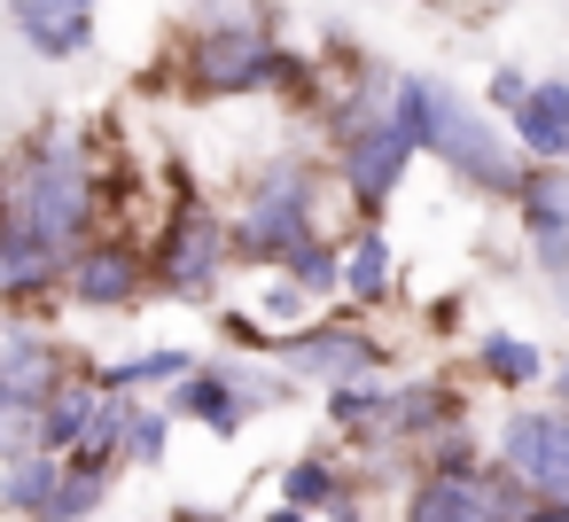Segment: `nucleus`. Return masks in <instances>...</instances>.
I'll use <instances>...</instances> for the list:
<instances>
[{
	"instance_id": "obj_1",
	"label": "nucleus",
	"mask_w": 569,
	"mask_h": 522,
	"mask_svg": "<svg viewBox=\"0 0 569 522\" xmlns=\"http://www.w3.org/2000/svg\"><path fill=\"white\" fill-rule=\"evenodd\" d=\"M0 211H9V234H32L40 250L71 258V242L94 219V180L79 164V141L71 133H48L9 180H0Z\"/></svg>"
},
{
	"instance_id": "obj_2",
	"label": "nucleus",
	"mask_w": 569,
	"mask_h": 522,
	"mask_svg": "<svg viewBox=\"0 0 569 522\" xmlns=\"http://www.w3.org/2000/svg\"><path fill=\"white\" fill-rule=\"evenodd\" d=\"M398 118H406L413 141L437 149L460 180H476V188H491V195H515V188H522V164L499 149V133H491L452 87H437V79H398Z\"/></svg>"
},
{
	"instance_id": "obj_3",
	"label": "nucleus",
	"mask_w": 569,
	"mask_h": 522,
	"mask_svg": "<svg viewBox=\"0 0 569 522\" xmlns=\"http://www.w3.org/2000/svg\"><path fill=\"white\" fill-rule=\"evenodd\" d=\"M234 242H242L250 258H273V265L297 258V250L312 242V180H305V164H281V172L250 195Z\"/></svg>"
},
{
	"instance_id": "obj_4",
	"label": "nucleus",
	"mask_w": 569,
	"mask_h": 522,
	"mask_svg": "<svg viewBox=\"0 0 569 522\" xmlns=\"http://www.w3.org/2000/svg\"><path fill=\"white\" fill-rule=\"evenodd\" d=\"M499 460L530 499L569 506V413H515L499 436Z\"/></svg>"
},
{
	"instance_id": "obj_5",
	"label": "nucleus",
	"mask_w": 569,
	"mask_h": 522,
	"mask_svg": "<svg viewBox=\"0 0 569 522\" xmlns=\"http://www.w3.org/2000/svg\"><path fill=\"white\" fill-rule=\"evenodd\" d=\"M406 522H530V491L515 475H429Z\"/></svg>"
},
{
	"instance_id": "obj_6",
	"label": "nucleus",
	"mask_w": 569,
	"mask_h": 522,
	"mask_svg": "<svg viewBox=\"0 0 569 522\" xmlns=\"http://www.w3.org/2000/svg\"><path fill=\"white\" fill-rule=\"evenodd\" d=\"M281 71V56H273V32L266 24H211L203 40H196V87L203 94H242V87H266Z\"/></svg>"
},
{
	"instance_id": "obj_7",
	"label": "nucleus",
	"mask_w": 569,
	"mask_h": 522,
	"mask_svg": "<svg viewBox=\"0 0 569 522\" xmlns=\"http://www.w3.org/2000/svg\"><path fill=\"white\" fill-rule=\"evenodd\" d=\"M413 149H421V141H413V126L390 110V126H375V133H351L336 157H343V180H351V195L375 211V203H382V195L406 180V157H413Z\"/></svg>"
},
{
	"instance_id": "obj_8",
	"label": "nucleus",
	"mask_w": 569,
	"mask_h": 522,
	"mask_svg": "<svg viewBox=\"0 0 569 522\" xmlns=\"http://www.w3.org/2000/svg\"><path fill=\"white\" fill-rule=\"evenodd\" d=\"M219 250H227L219 219H211V211H180L172 234H164V258H157L164 289H172V297H211V281H219Z\"/></svg>"
},
{
	"instance_id": "obj_9",
	"label": "nucleus",
	"mask_w": 569,
	"mask_h": 522,
	"mask_svg": "<svg viewBox=\"0 0 569 522\" xmlns=\"http://www.w3.org/2000/svg\"><path fill=\"white\" fill-rule=\"evenodd\" d=\"M56 374H63V359H56V343L40 328H0V398L48 413V398L63 390Z\"/></svg>"
},
{
	"instance_id": "obj_10",
	"label": "nucleus",
	"mask_w": 569,
	"mask_h": 522,
	"mask_svg": "<svg viewBox=\"0 0 569 522\" xmlns=\"http://www.w3.org/2000/svg\"><path fill=\"white\" fill-rule=\"evenodd\" d=\"M281 359H289L297 374H328V382L343 390L351 374H367V367H375V343H367V335H351V328H320V335H289V343H281Z\"/></svg>"
},
{
	"instance_id": "obj_11",
	"label": "nucleus",
	"mask_w": 569,
	"mask_h": 522,
	"mask_svg": "<svg viewBox=\"0 0 569 522\" xmlns=\"http://www.w3.org/2000/svg\"><path fill=\"white\" fill-rule=\"evenodd\" d=\"M71 289H79V304H126V297L141 289V250H126V242H94V250H79Z\"/></svg>"
},
{
	"instance_id": "obj_12",
	"label": "nucleus",
	"mask_w": 569,
	"mask_h": 522,
	"mask_svg": "<svg viewBox=\"0 0 569 522\" xmlns=\"http://www.w3.org/2000/svg\"><path fill=\"white\" fill-rule=\"evenodd\" d=\"M9 17L24 24V40H32L40 56H79V48L94 40V24H87L79 0H9Z\"/></svg>"
},
{
	"instance_id": "obj_13",
	"label": "nucleus",
	"mask_w": 569,
	"mask_h": 522,
	"mask_svg": "<svg viewBox=\"0 0 569 522\" xmlns=\"http://www.w3.org/2000/svg\"><path fill=\"white\" fill-rule=\"evenodd\" d=\"M515 133H522V149H530L538 164L569 157V87H561V79L530 87V94H522V110H515Z\"/></svg>"
},
{
	"instance_id": "obj_14",
	"label": "nucleus",
	"mask_w": 569,
	"mask_h": 522,
	"mask_svg": "<svg viewBox=\"0 0 569 522\" xmlns=\"http://www.w3.org/2000/svg\"><path fill=\"white\" fill-rule=\"evenodd\" d=\"M172 413H196V421H211L219 436L242 429V398L227 390V374H188V382L172 390Z\"/></svg>"
},
{
	"instance_id": "obj_15",
	"label": "nucleus",
	"mask_w": 569,
	"mask_h": 522,
	"mask_svg": "<svg viewBox=\"0 0 569 522\" xmlns=\"http://www.w3.org/2000/svg\"><path fill=\"white\" fill-rule=\"evenodd\" d=\"M56 483H63V460H56V452H17V460H9V483H0V499L24 506V514H48Z\"/></svg>"
},
{
	"instance_id": "obj_16",
	"label": "nucleus",
	"mask_w": 569,
	"mask_h": 522,
	"mask_svg": "<svg viewBox=\"0 0 569 522\" xmlns=\"http://www.w3.org/2000/svg\"><path fill=\"white\" fill-rule=\"evenodd\" d=\"M94 405H102V390H56V398H48V413H40V452H79V436H87Z\"/></svg>"
},
{
	"instance_id": "obj_17",
	"label": "nucleus",
	"mask_w": 569,
	"mask_h": 522,
	"mask_svg": "<svg viewBox=\"0 0 569 522\" xmlns=\"http://www.w3.org/2000/svg\"><path fill=\"white\" fill-rule=\"evenodd\" d=\"M522 227L530 234H561L569 227V172H522Z\"/></svg>"
},
{
	"instance_id": "obj_18",
	"label": "nucleus",
	"mask_w": 569,
	"mask_h": 522,
	"mask_svg": "<svg viewBox=\"0 0 569 522\" xmlns=\"http://www.w3.org/2000/svg\"><path fill=\"white\" fill-rule=\"evenodd\" d=\"M102 491H110V468H79V460H63V483H56V499H48L40 522H79V514L102 506Z\"/></svg>"
},
{
	"instance_id": "obj_19",
	"label": "nucleus",
	"mask_w": 569,
	"mask_h": 522,
	"mask_svg": "<svg viewBox=\"0 0 569 522\" xmlns=\"http://www.w3.org/2000/svg\"><path fill=\"white\" fill-rule=\"evenodd\" d=\"M56 250H40L32 234H0V289H40V281H56Z\"/></svg>"
},
{
	"instance_id": "obj_20",
	"label": "nucleus",
	"mask_w": 569,
	"mask_h": 522,
	"mask_svg": "<svg viewBox=\"0 0 569 522\" xmlns=\"http://www.w3.org/2000/svg\"><path fill=\"white\" fill-rule=\"evenodd\" d=\"M437 421H452V390H437V382H421V390H406V398H390L382 405V429H437Z\"/></svg>"
},
{
	"instance_id": "obj_21",
	"label": "nucleus",
	"mask_w": 569,
	"mask_h": 522,
	"mask_svg": "<svg viewBox=\"0 0 569 522\" xmlns=\"http://www.w3.org/2000/svg\"><path fill=\"white\" fill-rule=\"evenodd\" d=\"M343 289H351V297H382V289H390V250H382V234H367V242L343 258Z\"/></svg>"
},
{
	"instance_id": "obj_22",
	"label": "nucleus",
	"mask_w": 569,
	"mask_h": 522,
	"mask_svg": "<svg viewBox=\"0 0 569 522\" xmlns=\"http://www.w3.org/2000/svg\"><path fill=\"white\" fill-rule=\"evenodd\" d=\"M281 265L297 273V289H305V297H320V289H336V281H343V258H336V250H328L320 234H312V242H305L297 258H281Z\"/></svg>"
},
{
	"instance_id": "obj_23",
	"label": "nucleus",
	"mask_w": 569,
	"mask_h": 522,
	"mask_svg": "<svg viewBox=\"0 0 569 522\" xmlns=\"http://www.w3.org/2000/svg\"><path fill=\"white\" fill-rule=\"evenodd\" d=\"M172 374L188 382V359H180V351H149V359H126V367H110V374H102V390L118 398V390H133V382H172Z\"/></svg>"
},
{
	"instance_id": "obj_24",
	"label": "nucleus",
	"mask_w": 569,
	"mask_h": 522,
	"mask_svg": "<svg viewBox=\"0 0 569 522\" xmlns=\"http://www.w3.org/2000/svg\"><path fill=\"white\" fill-rule=\"evenodd\" d=\"M483 367H491L499 382H530V374H538V351H530L522 335H483Z\"/></svg>"
},
{
	"instance_id": "obj_25",
	"label": "nucleus",
	"mask_w": 569,
	"mask_h": 522,
	"mask_svg": "<svg viewBox=\"0 0 569 522\" xmlns=\"http://www.w3.org/2000/svg\"><path fill=\"white\" fill-rule=\"evenodd\" d=\"M382 405H390V390H367V382H343V390L328 398V413H336L343 429H367V421H382Z\"/></svg>"
},
{
	"instance_id": "obj_26",
	"label": "nucleus",
	"mask_w": 569,
	"mask_h": 522,
	"mask_svg": "<svg viewBox=\"0 0 569 522\" xmlns=\"http://www.w3.org/2000/svg\"><path fill=\"white\" fill-rule=\"evenodd\" d=\"M281 491H289V506L305 514V506H320V499H336V468H328V460H297Z\"/></svg>"
},
{
	"instance_id": "obj_27",
	"label": "nucleus",
	"mask_w": 569,
	"mask_h": 522,
	"mask_svg": "<svg viewBox=\"0 0 569 522\" xmlns=\"http://www.w3.org/2000/svg\"><path fill=\"white\" fill-rule=\"evenodd\" d=\"M126 452H133V460H164V413H133Z\"/></svg>"
},
{
	"instance_id": "obj_28",
	"label": "nucleus",
	"mask_w": 569,
	"mask_h": 522,
	"mask_svg": "<svg viewBox=\"0 0 569 522\" xmlns=\"http://www.w3.org/2000/svg\"><path fill=\"white\" fill-rule=\"evenodd\" d=\"M522 94H530L522 71H499V79H491V102H499V110H522Z\"/></svg>"
},
{
	"instance_id": "obj_29",
	"label": "nucleus",
	"mask_w": 569,
	"mask_h": 522,
	"mask_svg": "<svg viewBox=\"0 0 569 522\" xmlns=\"http://www.w3.org/2000/svg\"><path fill=\"white\" fill-rule=\"evenodd\" d=\"M530 522H569V506H538V514H530Z\"/></svg>"
},
{
	"instance_id": "obj_30",
	"label": "nucleus",
	"mask_w": 569,
	"mask_h": 522,
	"mask_svg": "<svg viewBox=\"0 0 569 522\" xmlns=\"http://www.w3.org/2000/svg\"><path fill=\"white\" fill-rule=\"evenodd\" d=\"M266 522H305V514H297V506H281V514H266Z\"/></svg>"
},
{
	"instance_id": "obj_31",
	"label": "nucleus",
	"mask_w": 569,
	"mask_h": 522,
	"mask_svg": "<svg viewBox=\"0 0 569 522\" xmlns=\"http://www.w3.org/2000/svg\"><path fill=\"white\" fill-rule=\"evenodd\" d=\"M553 390H561V398H569V367H561V374H553Z\"/></svg>"
},
{
	"instance_id": "obj_32",
	"label": "nucleus",
	"mask_w": 569,
	"mask_h": 522,
	"mask_svg": "<svg viewBox=\"0 0 569 522\" xmlns=\"http://www.w3.org/2000/svg\"><path fill=\"white\" fill-rule=\"evenodd\" d=\"M561 304H569V273H561Z\"/></svg>"
},
{
	"instance_id": "obj_33",
	"label": "nucleus",
	"mask_w": 569,
	"mask_h": 522,
	"mask_svg": "<svg viewBox=\"0 0 569 522\" xmlns=\"http://www.w3.org/2000/svg\"><path fill=\"white\" fill-rule=\"evenodd\" d=\"M79 9H87V0H79Z\"/></svg>"
}]
</instances>
